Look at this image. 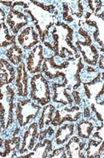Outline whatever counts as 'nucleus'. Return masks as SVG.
Listing matches in <instances>:
<instances>
[{"instance_id": "obj_1", "label": "nucleus", "mask_w": 104, "mask_h": 158, "mask_svg": "<svg viewBox=\"0 0 104 158\" xmlns=\"http://www.w3.org/2000/svg\"><path fill=\"white\" fill-rule=\"evenodd\" d=\"M54 56L64 61H74L80 57L77 47L74 46V31L69 24L58 21L51 32Z\"/></svg>"}, {"instance_id": "obj_2", "label": "nucleus", "mask_w": 104, "mask_h": 158, "mask_svg": "<svg viewBox=\"0 0 104 158\" xmlns=\"http://www.w3.org/2000/svg\"><path fill=\"white\" fill-rule=\"evenodd\" d=\"M24 11L29 15L33 26L39 34L40 41L43 43L49 37L50 29L56 24V16L58 13V10L54 13L48 12L35 6L29 1L28 8L24 9Z\"/></svg>"}, {"instance_id": "obj_3", "label": "nucleus", "mask_w": 104, "mask_h": 158, "mask_svg": "<svg viewBox=\"0 0 104 158\" xmlns=\"http://www.w3.org/2000/svg\"><path fill=\"white\" fill-rule=\"evenodd\" d=\"M29 97L40 106H44L51 102V91L48 80L43 73L34 74L29 80Z\"/></svg>"}, {"instance_id": "obj_4", "label": "nucleus", "mask_w": 104, "mask_h": 158, "mask_svg": "<svg viewBox=\"0 0 104 158\" xmlns=\"http://www.w3.org/2000/svg\"><path fill=\"white\" fill-rule=\"evenodd\" d=\"M42 106L36 104L30 98L18 99L16 103L14 115L20 127H25L39 114Z\"/></svg>"}, {"instance_id": "obj_5", "label": "nucleus", "mask_w": 104, "mask_h": 158, "mask_svg": "<svg viewBox=\"0 0 104 158\" xmlns=\"http://www.w3.org/2000/svg\"><path fill=\"white\" fill-rule=\"evenodd\" d=\"M71 62L69 61H63L61 63L58 62L56 56H52L50 57H45L41 67V73L49 80L59 79L60 83L68 82L66 72Z\"/></svg>"}, {"instance_id": "obj_6", "label": "nucleus", "mask_w": 104, "mask_h": 158, "mask_svg": "<svg viewBox=\"0 0 104 158\" xmlns=\"http://www.w3.org/2000/svg\"><path fill=\"white\" fill-rule=\"evenodd\" d=\"M84 94L91 103L98 105L104 104V74L103 71L98 72L88 82H83Z\"/></svg>"}, {"instance_id": "obj_7", "label": "nucleus", "mask_w": 104, "mask_h": 158, "mask_svg": "<svg viewBox=\"0 0 104 158\" xmlns=\"http://www.w3.org/2000/svg\"><path fill=\"white\" fill-rule=\"evenodd\" d=\"M82 112L80 111L79 105L74 106H65L61 110H56L54 117L51 122L53 127H58L65 122H75L80 119Z\"/></svg>"}, {"instance_id": "obj_8", "label": "nucleus", "mask_w": 104, "mask_h": 158, "mask_svg": "<svg viewBox=\"0 0 104 158\" xmlns=\"http://www.w3.org/2000/svg\"><path fill=\"white\" fill-rule=\"evenodd\" d=\"M53 89H54V95L51 100L54 103H61L64 106L72 104L73 99L71 94L72 87L69 84V82H64L62 83L54 82Z\"/></svg>"}, {"instance_id": "obj_9", "label": "nucleus", "mask_w": 104, "mask_h": 158, "mask_svg": "<svg viewBox=\"0 0 104 158\" xmlns=\"http://www.w3.org/2000/svg\"><path fill=\"white\" fill-rule=\"evenodd\" d=\"M83 24H86L88 27L93 29L92 38L96 42H98L101 47L100 51L102 53H103V19L96 17L88 11L84 15V20L83 21Z\"/></svg>"}, {"instance_id": "obj_10", "label": "nucleus", "mask_w": 104, "mask_h": 158, "mask_svg": "<svg viewBox=\"0 0 104 158\" xmlns=\"http://www.w3.org/2000/svg\"><path fill=\"white\" fill-rule=\"evenodd\" d=\"M43 46L38 45L33 47L28 54L26 59V69L29 74H37L41 73V67L43 61L44 60Z\"/></svg>"}, {"instance_id": "obj_11", "label": "nucleus", "mask_w": 104, "mask_h": 158, "mask_svg": "<svg viewBox=\"0 0 104 158\" xmlns=\"http://www.w3.org/2000/svg\"><path fill=\"white\" fill-rule=\"evenodd\" d=\"M16 40L18 46L24 50H31L40 43L39 34L33 25H28L24 28L18 35Z\"/></svg>"}, {"instance_id": "obj_12", "label": "nucleus", "mask_w": 104, "mask_h": 158, "mask_svg": "<svg viewBox=\"0 0 104 158\" xmlns=\"http://www.w3.org/2000/svg\"><path fill=\"white\" fill-rule=\"evenodd\" d=\"M6 24L15 35L28 24V16L19 9L11 7L6 18Z\"/></svg>"}, {"instance_id": "obj_13", "label": "nucleus", "mask_w": 104, "mask_h": 158, "mask_svg": "<svg viewBox=\"0 0 104 158\" xmlns=\"http://www.w3.org/2000/svg\"><path fill=\"white\" fill-rule=\"evenodd\" d=\"M62 19L72 23L75 19H79L84 15V7L82 1L62 2Z\"/></svg>"}, {"instance_id": "obj_14", "label": "nucleus", "mask_w": 104, "mask_h": 158, "mask_svg": "<svg viewBox=\"0 0 104 158\" xmlns=\"http://www.w3.org/2000/svg\"><path fill=\"white\" fill-rule=\"evenodd\" d=\"M39 125L38 122H33L30 124L26 131H24L23 136V142L18 153L23 155L24 153L31 152L39 140Z\"/></svg>"}, {"instance_id": "obj_15", "label": "nucleus", "mask_w": 104, "mask_h": 158, "mask_svg": "<svg viewBox=\"0 0 104 158\" xmlns=\"http://www.w3.org/2000/svg\"><path fill=\"white\" fill-rule=\"evenodd\" d=\"M14 80L18 96L23 98L27 97L28 95L29 75L24 61H22L16 68V76Z\"/></svg>"}, {"instance_id": "obj_16", "label": "nucleus", "mask_w": 104, "mask_h": 158, "mask_svg": "<svg viewBox=\"0 0 104 158\" xmlns=\"http://www.w3.org/2000/svg\"><path fill=\"white\" fill-rule=\"evenodd\" d=\"M86 143L81 140L77 135H72L66 142L65 151L68 157H85Z\"/></svg>"}, {"instance_id": "obj_17", "label": "nucleus", "mask_w": 104, "mask_h": 158, "mask_svg": "<svg viewBox=\"0 0 104 158\" xmlns=\"http://www.w3.org/2000/svg\"><path fill=\"white\" fill-rule=\"evenodd\" d=\"M53 151V141L49 139H44L36 144L31 152L18 156V157L44 158L48 157Z\"/></svg>"}, {"instance_id": "obj_18", "label": "nucleus", "mask_w": 104, "mask_h": 158, "mask_svg": "<svg viewBox=\"0 0 104 158\" xmlns=\"http://www.w3.org/2000/svg\"><path fill=\"white\" fill-rule=\"evenodd\" d=\"M16 76L14 67L4 58H0V88L9 85Z\"/></svg>"}, {"instance_id": "obj_19", "label": "nucleus", "mask_w": 104, "mask_h": 158, "mask_svg": "<svg viewBox=\"0 0 104 158\" xmlns=\"http://www.w3.org/2000/svg\"><path fill=\"white\" fill-rule=\"evenodd\" d=\"M77 49L82 56L83 61L87 64V66L93 67L97 66L100 53L95 45L92 44L88 46H77Z\"/></svg>"}, {"instance_id": "obj_20", "label": "nucleus", "mask_w": 104, "mask_h": 158, "mask_svg": "<svg viewBox=\"0 0 104 158\" xmlns=\"http://www.w3.org/2000/svg\"><path fill=\"white\" fill-rule=\"evenodd\" d=\"M74 129L75 125L72 122H65L58 126L54 138V141L57 146H62L65 144L73 135Z\"/></svg>"}, {"instance_id": "obj_21", "label": "nucleus", "mask_w": 104, "mask_h": 158, "mask_svg": "<svg viewBox=\"0 0 104 158\" xmlns=\"http://www.w3.org/2000/svg\"><path fill=\"white\" fill-rule=\"evenodd\" d=\"M103 140L94 139L90 137L85 151V157L99 158L103 156Z\"/></svg>"}, {"instance_id": "obj_22", "label": "nucleus", "mask_w": 104, "mask_h": 158, "mask_svg": "<svg viewBox=\"0 0 104 158\" xmlns=\"http://www.w3.org/2000/svg\"><path fill=\"white\" fill-rule=\"evenodd\" d=\"M21 147V138L17 135H13L11 139H6L3 140V157L10 156L17 157Z\"/></svg>"}, {"instance_id": "obj_23", "label": "nucleus", "mask_w": 104, "mask_h": 158, "mask_svg": "<svg viewBox=\"0 0 104 158\" xmlns=\"http://www.w3.org/2000/svg\"><path fill=\"white\" fill-rule=\"evenodd\" d=\"M55 111H56V108L52 103H49L43 106V108L42 109L41 116L38 122L39 130H43L50 125L51 122L54 117Z\"/></svg>"}, {"instance_id": "obj_24", "label": "nucleus", "mask_w": 104, "mask_h": 158, "mask_svg": "<svg viewBox=\"0 0 104 158\" xmlns=\"http://www.w3.org/2000/svg\"><path fill=\"white\" fill-rule=\"evenodd\" d=\"M76 130H77V135L79 138L88 140L96 130V126L93 124V122L91 120L83 118L77 125Z\"/></svg>"}, {"instance_id": "obj_25", "label": "nucleus", "mask_w": 104, "mask_h": 158, "mask_svg": "<svg viewBox=\"0 0 104 158\" xmlns=\"http://www.w3.org/2000/svg\"><path fill=\"white\" fill-rule=\"evenodd\" d=\"M16 43V36L11 35L5 22H0V48H5Z\"/></svg>"}, {"instance_id": "obj_26", "label": "nucleus", "mask_w": 104, "mask_h": 158, "mask_svg": "<svg viewBox=\"0 0 104 158\" xmlns=\"http://www.w3.org/2000/svg\"><path fill=\"white\" fill-rule=\"evenodd\" d=\"M5 55L10 63L13 66L18 67V65L23 61L24 52H23V49L21 48L18 44L15 43L7 50Z\"/></svg>"}, {"instance_id": "obj_27", "label": "nucleus", "mask_w": 104, "mask_h": 158, "mask_svg": "<svg viewBox=\"0 0 104 158\" xmlns=\"http://www.w3.org/2000/svg\"><path fill=\"white\" fill-rule=\"evenodd\" d=\"M92 44V38L88 32L83 27L79 28L77 33V39L75 40L74 46H88Z\"/></svg>"}, {"instance_id": "obj_28", "label": "nucleus", "mask_w": 104, "mask_h": 158, "mask_svg": "<svg viewBox=\"0 0 104 158\" xmlns=\"http://www.w3.org/2000/svg\"><path fill=\"white\" fill-rule=\"evenodd\" d=\"M89 7L91 14L96 17L104 19V8L103 2L102 1H94V0H90L87 2Z\"/></svg>"}, {"instance_id": "obj_29", "label": "nucleus", "mask_w": 104, "mask_h": 158, "mask_svg": "<svg viewBox=\"0 0 104 158\" xmlns=\"http://www.w3.org/2000/svg\"><path fill=\"white\" fill-rule=\"evenodd\" d=\"M30 2L33 3V4H34L35 6L39 7L40 9L45 10V11H48V12L50 13H54L55 11H57L56 5L53 4V3L46 4L45 2H42V1H30Z\"/></svg>"}, {"instance_id": "obj_30", "label": "nucleus", "mask_w": 104, "mask_h": 158, "mask_svg": "<svg viewBox=\"0 0 104 158\" xmlns=\"http://www.w3.org/2000/svg\"><path fill=\"white\" fill-rule=\"evenodd\" d=\"M48 157L50 158H66L68 157L67 156V153H66L65 147L64 146H62V147H58V148H56L54 151H52L50 154L48 155Z\"/></svg>"}, {"instance_id": "obj_31", "label": "nucleus", "mask_w": 104, "mask_h": 158, "mask_svg": "<svg viewBox=\"0 0 104 158\" xmlns=\"http://www.w3.org/2000/svg\"><path fill=\"white\" fill-rule=\"evenodd\" d=\"M54 133V130L53 126H48L45 129H43V130H40V132L39 134V141H42L44 139H46V137L48 136H52Z\"/></svg>"}, {"instance_id": "obj_32", "label": "nucleus", "mask_w": 104, "mask_h": 158, "mask_svg": "<svg viewBox=\"0 0 104 158\" xmlns=\"http://www.w3.org/2000/svg\"><path fill=\"white\" fill-rule=\"evenodd\" d=\"M72 97L73 99V102H75L76 105H80L82 103V98H81L80 93L77 92V90H72Z\"/></svg>"}, {"instance_id": "obj_33", "label": "nucleus", "mask_w": 104, "mask_h": 158, "mask_svg": "<svg viewBox=\"0 0 104 158\" xmlns=\"http://www.w3.org/2000/svg\"><path fill=\"white\" fill-rule=\"evenodd\" d=\"M92 117V111L89 106H85L83 109V118H89Z\"/></svg>"}, {"instance_id": "obj_34", "label": "nucleus", "mask_w": 104, "mask_h": 158, "mask_svg": "<svg viewBox=\"0 0 104 158\" xmlns=\"http://www.w3.org/2000/svg\"><path fill=\"white\" fill-rule=\"evenodd\" d=\"M103 61H104V56H103V53H102L101 55L99 56L98 63H97V65H98V67L101 69V71H103V69H104V62Z\"/></svg>"}, {"instance_id": "obj_35", "label": "nucleus", "mask_w": 104, "mask_h": 158, "mask_svg": "<svg viewBox=\"0 0 104 158\" xmlns=\"http://www.w3.org/2000/svg\"><path fill=\"white\" fill-rule=\"evenodd\" d=\"M5 19H6V14L4 12V10L0 7V21L4 22Z\"/></svg>"}, {"instance_id": "obj_36", "label": "nucleus", "mask_w": 104, "mask_h": 158, "mask_svg": "<svg viewBox=\"0 0 104 158\" xmlns=\"http://www.w3.org/2000/svg\"><path fill=\"white\" fill-rule=\"evenodd\" d=\"M0 3H2L3 5L6 7H12L13 3V1H0Z\"/></svg>"}, {"instance_id": "obj_37", "label": "nucleus", "mask_w": 104, "mask_h": 158, "mask_svg": "<svg viewBox=\"0 0 104 158\" xmlns=\"http://www.w3.org/2000/svg\"><path fill=\"white\" fill-rule=\"evenodd\" d=\"M3 155V140L0 137V156Z\"/></svg>"}, {"instance_id": "obj_38", "label": "nucleus", "mask_w": 104, "mask_h": 158, "mask_svg": "<svg viewBox=\"0 0 104 158\" xmlns=\"http://www.w3.org/2000/svg\"><path fill=\"white\" fill-rule=\"evenodd\" d=\"M4 93L3 92V90H2V88H0V100L1 99H3V98H4Z\"/></svg>"}]
</instances>
